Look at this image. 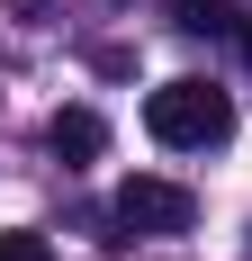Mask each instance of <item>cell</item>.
I'll list each match as a JSON object with an SVG mask.
<instances>
[{
    "instance_id": "cell-1",
    "label": "cell",
    "mask_w": 252,
    "mask_h": 261,
    "mask_svg": "<svg viewBox=\"0 0 252 261\" xmlns=\"http://www.w3.org/2000/svg\"><path fill=\"white\" fill-rule=\"evenodd\" d=\"M144 135L171 144V153H207V144L234 135V99L216 90V81H162V90L144 99Z\"/></svg>"
},
{
    "instance_id": "cell-2",
    "label": "cell",
    "mask_w": 252,
    "mask_h": 261,
    "mask_svg": "<svg viewBox=\"0 0 252 261\" xmlns=\"http://www.w3.org/2000/svg\"><path fill=\"white\" fill-rule=\"evenodd\" d=\"M108 225H117V243H162V234H189L198 225V198L180 180H162V171H135L108 198Z\"/></svg>"
},
{
    "instance_id": "cell-3",
    "label": "cell",
    "mask_w": 252,
    "mask_h": 261,
    "mask_svg": "<svg viewBox=\"0 0 252 261\" xmlns=\"http://www.w3.org/2000/svg\"><path fill=\"white\" fill-rule=\"evenodd\" d=\"M45 153L63 162V171L99 162V153H108V126H99V108H54V117H45Z\"/></svg>"
},
{
    "instance_id": "cell-4",
    "label": "cell",
    "mask_w": 252,
    "mask_h": 261,
    "mask_svg": "<svg viewBox=\"0 0 252 261\" xmlns=\"http://www.w3.org/2000/svg\"><path fill=\"white\" fill-rule=\"evenodd\" d=\"M171 18L189 27V36H216V27H243V18L225 9V0H171Z\"/></svg>"
},
{
    "instance_id": "cell-5",
    "label": "cell",
    "mask_w": 252,
    "mask_h": 261,
    "mask_svg": "<svg viewBox=\"0 0 252 261\" xmlns=\"http://www.w3.org/2000/svg\"><path fill=\"white\" fill-rule=\"evenodd\" d=\"M0 261H54V243L36 234V225H9V234H0Z\"/></svg>"
},
{
    "instance_id": "cell-6",
    "label": "cell",
    "mask_w": 252,
    "mask_h": 261,
    "mask_svg": "<svg viewBox=\"0 0 252 261\" xmlns=\"http://www.w3.org/2000/svg\"><path fill=\"white\" fill-rule=\"evenodd\" d=\"M243 63H252V18H243Z\"/></svg>"
}]
</instances>
